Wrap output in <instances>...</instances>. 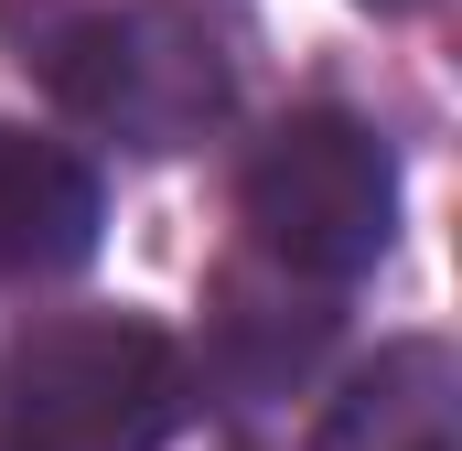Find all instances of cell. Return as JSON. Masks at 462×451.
<instances>
[{"instance_id":"cell-7","label":"cell","mask_w":462,"mask_h":451,"mask_svg":"<svg viewBox=\"0 0 462 451\" xmlns=\"http://www.w3.org/2000/svg\"><path fill=\"white\" fill-rule=\"evenodd\" d=\"M365 11H420V0H365Z\"/></svg>"},{"instance_id":"cell-6","label":"cell","mask_w":462,"mask_h":451,"mask_svg":"<svg viewBox=\"0 0 462 451\" xmlns=\"http://www.w3.org/2000/svg\"><path fill=\"white\" fill-rule=\"evenodd\" d=\"M334 334V312L312 301V290H291V280H226L216 290V365H226L236 387H291L312 354Z\"/></svg>"},{"instance_id":"cell-2","label":"cell","mask_w":462,"mask_h":451,"mask_svg":"<svg viewBox=\"0 0 462 451\" xmlns=\"http://www.w3.org/2000/svg\"><path fill=\"white\" fill-rule=\"evenodd\" d=\"M236 205H247V236L269 247L280 280L334 290V280H365L387 258V236H398V161H387V140L365 118L301 108L258 140Z\"/></svg>"},{"instance_id":"cell-3","label":"cell","mask_w":462,"mask_h":451,"mask_svg":"<svg viewBox=\"0 0 462 451\" xmlns=\"http://www.w3.org/2000/svg\"><path fill=\"white\" fill-rule=\"evenodd\" d=\"M43 87L140 151H183L216 118V54L172 11H76L43 32Z\"/></svg>"},{"instance_id":"cell-4","label":"cell","mask_w":462,"mask_h":451,"mask_svg":"<svg viewBox=\"0 0 462 451\" xmlns=\"http://www.w3.org/2000/svg\"><path fill=\"white\" fill-rule=\"evenodd\" d=\"M108 226L97 172L65 140H32L0 118V280H65Z\"/></svg>"},{"instance_id":"cell-5","label":"cell","mask_w":462,"mask_h":451,"mask_svg":"<svg viewBox=\"0 0 462 451\" xmlns=\"http://www.w3.org/2000/svg\"><path fill=\"white\" fill-rule=\"evenodd\" d=\"M312 451H462V365L452 344L409 334L376 365H355L345 398L323 409Z\"/></svg>"},{"instance_id":"cell-1","label":"cell","mask_w":462,"mask_h":451,"mask_svg":"<svg viewBox=\"0 0 462 451\" xmlns=\"http://www.w3.org/2000/svg\"><path fill=\"white\" fill-rule=\"evenodd\" d=\"M183 409V344L140 312H54L0 354V451H162Z\"/></svg>"}]
</instances>
